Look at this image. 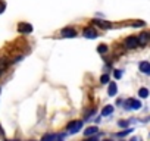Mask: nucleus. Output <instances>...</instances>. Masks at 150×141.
Masks as SVG:
<instances>
[{"instance_id":"f257e3e1","label":"nucleus","mask_w":150,"mask_h":141,"mask_svg":"<svg viewBox=\"0 0 150 141\" xmlns=\"http://www.w3.org/2000/svg\"><path fill=\"white\" fill-rule=\"evenodd\" d=\"M83 128V121H71L66 126V131L69 134H77Z\"/></svg>"},{"instance_id":"f03ea898","label":"nucleus","mask_w":150,"mask_h":141,"mask_svg":"<svg viewBox=\"0 0 150 141\" xmlns=\"http://www.w3.org/2000/svg\"><path fill=\"white\" fill-rule=\"evenodd\" d=\"M125 46H127L128 49H137V47L140 46L138 38H137V37H128V38L125 40Z\"/></svg>"},{"instance_id":"7ed1b4c3","label":"nucleus","mask_w":150,"mask_h":141,"mask_svg":"<svg viewBox=\"0 0 150 141\" xmlns=\"http://www.w3.org/2000/svg\"><path fill=\"white\" fill-rule=\"evenodd\" d=\"M141 106H143V104H141V102H140V100H137V99H128V100H127V107H129V109L138 110Z\"/></svg>"},{"instance_id":"20e7f679","label":"nucleus","mask_w":150,"mask_h":141,"mask_svg":"<svg viewBox=\"0 0 150 141\" xmlns=\"http://www.w3.org/2000/svg\"><path fill=\"white\" fill-rule=\"evenodd\" d=\"M18 31L21 34H30L33 31V25L31 24H27V22H21L19 27H18Z\"/></svg>"},{"instance_id":"39448f33","label":"nucleus","mask_w":150,"mask_h":141,"mask_svg":"<svg viewBox=\"0 0 150 141\" xmlns=\"http://www.w3.org/2000/svg\"><path fill=\"white\" fill-rule=\"evenodd\" d=\"M62 35H63V37H66V38H74V37H77V31H75L74 28L66 27V28H63V30H62Z\"/></svg>"},{"instance_id":"423d86ee","label":"nucleus","mask_w":150,"mask_h":141,"mask_svg":"<svg viewBox=\"0 0 150 141\" xmlns=\"http://www.w3.org/2000/svg\"><path fill=\"white\" fill-rule=\"evenodd\" d=\"M83 34H84V37H86V38H90V40L97 37V32H96V30H93V27H88V28H86Z\"/></svg>"},{"instance_id":"0eeeda50","label":"nucleus","mask_w":150,"mask_h":141,"mask_svg":"<svg viewBox=\"0 0 150 141\" xmlns=\"http://www.w3.org/2000/svg\"><path fill=\"white\" fill-rule=\"evenodd\" d=\"M137 38H138L140 46H146V44L150 41V34H149V32H143V34H140V37H137Z\"/></svg>"},{"instance_id":"6e6552de","label":"nucleus","mask_w":150,"mask_h":141,"mask_svg":"<svg viewBox=\"0 0 150 141\" xmlns=\"http://www.w3.org/2000/svg\"><path fill=\"white\" fill-rule=\"evenodd\" d=\"M138 69L141 70L143 74H149V72H150V63H149L147 60H144V62H141V63L138 65Z\"/></svg>"},{"instance_id":"1a4fd4ad","label":"nucleus","mask_w":150,"mask_h":141,"mask_svg":"<svg viewBox=\"0 0 150 141\" xmlns=\"http://www.w3.org/2000/svg\"><path fill=\"white\" fill-rule=\"evenodd\" d=\"M91 24H94V25H97V27H100V28H110L112 25H110V22H108V21H99V19H94Z\"/></svg>"},{"instance_id":"9d476101","label":"nucleus","mask_w":150,"mask_h":141,"mask_svg":"<svg viewBox=\"0 0 150 141\" xmlns=\"http://www.w3.org/2000/svg\"><path fill=\"white\" fill-rule=\"evenodd\" d=\"M116 93H118V87H116V82H110V84H109V88H108V94L113 97V96H115Z\"/></svg>"},{"instance_id":"9b49d317","label":"nucleus","mask_w":150,"mask_h":141,"mask_svg":"<svg viewBox=\"0 0 150 141\" xmlns=\"http://www.w3.org/2000/svg\"><path fill=\"white\" fill-rule=\"evenodd\" d=\"M84 134L88 137V135H93V134H97V126H88L86 131H84Z\"/></svg>"},{"instance_id":"f8f14e48","label":"nucleus","mask_w":150,"mask_h":141,"mask_svg":"<svg viewBox=\"0 0 150 141\" xmlns=\"http://www.w3.org/2000/svg\"><path fill=\"white\" fill-rule=\"evenodd\" d=\"M112 112H113V106H105L103 110H102V115H103V116H108V115H110Z\"/></svg>"},{"instance_id":"ddd939ff","label":"nucleus","mask_w":150,"mask_h":141,"mask_svg":"<svg viewBox=\"0 0 150 141\" xmlns=\"http://www.w3.org/2000/svg\"><path fill=\"white\" fill-rule=\"evenodd\" d=\"M138 94H140V97H141V99H146V97L149 96V90H147V88H140Z\"/></svg>"},{"instance_id":"4468645a","label":"nucleus","mask_w":150,"mask_h":141,"mask_svg":"<svg viewBox=\"0 0 150 141\" xmlns=\"http://www.w3.org/2000/svg\"><path fill=\"white\" fill-rule=\"evenodd\" d=\"M97 51L102 53V54L106 53V51H108V46H106V44H100V46H97Z\"/></svg>"},{"instance_id":"2eb2a0df","label":"nucleus","mask_w":150,"mask_h":141,"mask_svg":"<svg viewBox=\"0 0 150 141\" xmlns=\"http://www.w3.org/2000/svg\"><path fill=\"white\" fill-rule=\"evenodd\" d=\"M100 82H102V84H106V82H109V75H108V74L102 75V77H100Z\"/></svg>"},{"instance_id":"dca6fc26","label":"nucleus","mask_w":150,"mask_h":141,"mask_svg":"<svg viewBox=\"0 0 150 141\" xmlns=\"http://www.w3.org/2000/svg\"><path fill=\"white\" fill-rule=\"evenodd\" d=\"M131 131H132V129H129V128H127L125 131H122V132H118L116 135H118V137H125V135H128V134H129Z\"/></svg>"},{"instance_id":"f3484780","label":"nucleus","mask_w":150,"mask_h":141,"mask_svg":"<svg viewBox=\"0 0 150 141\" xmlns=\"http://www.w3.org/2000/svg\"><path fill=\"white\" fill-rule=\"evenodd\" d=\"M50 141H63V135H56V134H53V137H52Z\"/></svg>"},{"instance_id":"a211bd4d","label":"nucleus","mask_w":150,"mask_h":141,"mask_svg":"<svg viewBox=\"0 0 150 141\" xmlns=\"http://www.w3.org/2000/svg\"><path fill=\"white\" fill-rule=\"evenodd\" d=\"M144 25H146L144 21H135V22L132 24V27H135V28H137V27H144Z\"/></svg>"},{"instance_id":"6ab92c4d","label":"nucleus","mask_w":150,"mask_h":141,"mask_svg":"<svg viewBox=\"0 0 150 141\" xmlns=\"http://www.w3.org/2000/svg\"><path fill=\"white\" fill-rule=\"evenodd\" d=\"M5 9H6V3L5 2H0V13H2Z\"/></svg>"},{"instance_id":"aec40b11","label":"nucleus","mask_w":150,"mask_h":141,"mask_svg":"<svg viewBox=\"0 0 150 141\" xmlns=\"http://www.w3.org/2000/svg\"><path fill=\"white\" fill-rule=\"evenodd\" d=\"M121 77H122V72H121V70H115V78L119 80Z\"/></svg>"},{"instance_id":"412c9836","label":"nucleus","mask_w":150,"mask_h":141,"mask_svg":"<svg viewBox=\"0 0 150 141\" xmlns=\"http://www.w3.org/2000/svg\"><path fill=\"white\" fill-rule=\"evenodd\" d=\"M119 126H128V122H125V121H121V122H119Z\"/></svg>"},{"instance_id":"4be33fe9","label":"nucleus","mask_w":150,"mask_h":141,"mask_svg":"<svg viewBox=\"0 0 150 141\" xmlns=\"http://www.w3.org/2000/svg\"><path fill=\"white\" fill-rule=\"evenodd\" d=\"M86 141H97V140H94V138H91V140H86Z\"/></svg>"},{"instance_id":"5701e85b","label":"nucleus","mask_w":150,"mask_h":141,"mask_svg":"<svg viewBox=\"0 0 150 141\" xmlns=\"http://www.w3.org/2000/svg\"><path fill=\"white\" fill-rule=\"evenodd\" d=\"M131 141H137V140H135V138H132V140H131Z\"/></svg>"},{"instance_id":"b1692460","label":"nucleus","mask_w":150,"mask_h":141,"mask_svg":"<svg viewBox=\"0 0 150 141\" xmlns=\"http://www.w3.org/2000/svg\"><path fill=\"white\" fill-rule=\"evenodd\" d=\"M105 141H112V140H105Z\"/></svg>"},{"instance_id":"393cba45","label":"nucleus","mask_w":150,"mask_h":141,"mask_svg":"<svg viewBox=\"0 0 150 141\" xmlns=\"http://www.w3.org/2000/svg\"><path fill=\"white\" fill-rule=\"evenodd\" d=\"M11 141H18V140H11Z\"/></svg>"},{"instance_id":"a878e982","label":"nucleus","mask_w":150,"mask_h":141,"mask_svg":"<svg viewBox=\"0 0 150 141\" xmlns=\"http://www.w3.org/2000/svg\"><path fill=\"white\" fill-rule=\"evenodd\" d=\"M149 74H150V72H149Z\"/></svg>"}]
</instances>
